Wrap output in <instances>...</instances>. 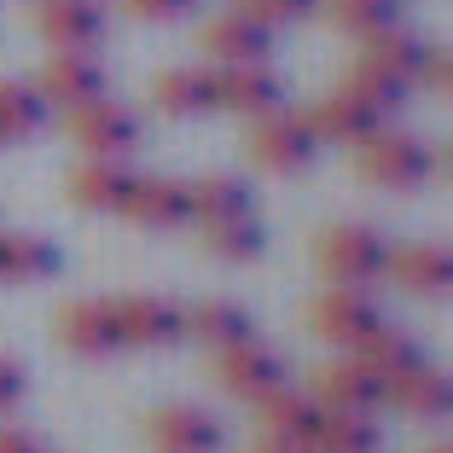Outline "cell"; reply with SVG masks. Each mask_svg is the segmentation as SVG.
Instances as JSON below:
<instances>
[{
  "label": "cell",
  "instance_id": "obj_28",
  "mask_svg": "<svg viewBox=\"0 0 453 453\" xmlns=\"http://www.w3.org/2000/svg\"><path fill=\"white\" fill-rule=\"evenodd\" d=\"M41 122H47V99L29 81H0V146L41 134Z\"/></svg>",
  "mask_w": 453,
  "mask_h": 453
},
{
  "label": "cell",
  "instance_id": "obj_20",
  "mask_svg": "<svg viewBox=\"0 0 453 453\" xmlns=\"http://www.w3.org/2000/svg\"><path fill=\"white\" fill-rule=\"evenodd\" d=\"M256 413H262V430L273 441H296V448H308V441H314V425H320L314 395H303V389H291V384H280L273 395H262Z\"/></svg>",
  "mask_w": 453,
  "mask_h": 453
},
{
  "label": "cell",
  "instance_id": "obj_29",
  "mask_svg": "<svg viewBox=\"0 0 453 453\" xmlns=\"http://www.w3.org/2000/svg\"><path fill=\"white\" fill-rule=\"evenodd\" d=\"M326 6V18H332L343 35H355V41H366V35H378V29H389L395 24V0H320Z\"/></svg>",
  "mask_w": 453,
  "mask_h": 453
},
{
  "label": "cell",
  "instance_id": "obj_16",
  "mask_svg": "<svg viewBox=\"0 0 453 453\" xmlns=\"http://www.w3.org/2000/svg\"><path fill=\"white\" fill-rule=\"evenodd\" d=\"M122 215L134 226H187L192 221V198H187V180H163V174H134L128 198H122Z\"/></svg>",
  "mask_w": 453,
  "mask_h": 453
},
{
  "label": "cell",
  "instance_id": "obj_36",
  "mask_svg": "<svg viewBox=\"0 0 453 453\" xmlns=\"http://www.w3.org/2000/svg\"><path fill=\"white\" fill-rule=\"evenodd\" d=\"M250 453H308V448H296V441H273V436H262Z\"/></svg>",
  "mask_w": 453,
  "mask_h": 453
},
{
  "label": "cell",
  "instance_id": "obj_32",
  "mask_svg": "<svg viewBox=\"0 0 453 453\" xmlns=\"http://www.w3.org/2000/svg\"><path fill=\"white\" fill-rule=\"evenodd\" d=\"M198 0H122V12L140 18V24H174V18H187Z\"/></svg>",
  "mask_w": 453,
  "mask_h": 453
},
{
  "label": "cell",
  "instance_id": "obj_12",
  "mask_svg": "<svg viewBox=\"0 0 453 453\" xmlns=\"http://www.w3.org/2000/svg\"><path fill=\"white\" fill-rule=\"evenodd\" d=\"M308 128H314V140H326V146H360L366 134L384 128V111L366 105L355 88H332L320 105L308 111Z\"/></svg>",
  "mask_w": 453,
  "mask_h": 453
},
{
  "label": "cell",
  "instance_id": "obj_2",
  "mask_svg": "<svg viewBox=\"0 0 453 453\" xmlns=\"http://www.w3.org/2000/svg\"><path fill=\"white\" fill-rule=\"evenodd\" d=\"M430 146L413 140V134H395V128H378L355 146V169L366 187H384V192H413L430 180Z\"/></svg>",
  "mask_w": 453,
  "mask_h": 453
},
{
  "label": "cell",
  "instance_id": "obj_26",
  "mask_svg": "<svg viewBox=\"0 0 453 453\" xmlns=\"http://www.w3.org/2000/svg\"><path fill=\"white\" fill-rule=\"evenodd\" d=\"M308 453H378L372 413H320Z\"/></svg>",
  "mask_w": 453,
  "mask_h": 453
},
{
  "label": "cell",
  "instance_id": "obj_15",
  "mask_svg": "<svg viewBox=\"0 0 453 453\" xmlns=\"http://www.w3.org/2000/svg\"><path fill=\"white\" fill-rule=\"evenodd\" d=\"M355 65L372 70V76H384V81H395L401 94H413V88H418V70H425V41L407 35L401 24H389V29H378V35L360 41V58H355Z\"/></svg>",
  "mask_w": 453,
  "mask_h": 453
},
{
  "label": "cell",
  "instance_id": "obj_31",
  "mask_svg": "<svg viewBox=\"0 0 453 453\" xmlns=\"http://www.w3.org/2000/svg\"><path fill=\"white\" fill-rule=\"evenodd\" d=\"M239 12H250L267 29H280V24H303L308 12H320V0H239Z\"/></svg>",
  "mask_w": 453,
  "mask_h": 453
},
{
  "label": "cell",
  "instance_id": "obj_7",
  "mask_svg": "<svg viewBox=\"0 0 453 453\" xmlns=\"http://www.w3.org/2000/svg\"><path fill=\"white\" fill-rule=\"evenodd\" d=\"M308 326H314L326 343L355 349V343H366V337L384 326V314H378L372 291H349V285H332V291L314 296V308H308Z\"/></svg>",
  "mask_w": 453,
  "mask_h": 453
},
{
  "label": "cell",
  "instance_id": "obj_8",
  "mask_svg": "<svg viewBox=\"0 0 453 453\" xmlns=\"http://www.w3.org/2000/svg\"><path fill=\"white\" fill-rule=\"evenodd\" d=\"M308 395H314L320 413H378V407H384V384H378L355 355L326 360L320 372H314V384H308Z\"/></svg>",
  "mask_w": 453,
  "mask_h": 453
},
{
  "label": "cell",
  "instance_id": "obj_19",
  "mask_svg": "<svg viewBox=\"0 0 453 453\" xmlns=\"http://www.w3.org/2000/svg\"><path fill=\"white\" fill-rule=\"evenodd\" d=\"M134 187V169L128 163H111V157H88L76 174H70V203L94 215H122V198Z\"/></svg>",
  "mask_w": 453,
  "mask_h": 453
},
{
  "label": "cell",
  "instance_id": "obj_35",
  "mask_svg": "<svg viewBox=\"0 0 453 453\" xmlns=\"http://www.w3.org/2000/svg\"><path fill=\"white\" fill-rule=\"evenodd\" d=\"M0 453H41V441L24 430H0Z\"/></svg>",
  "mask_w": 453,
  "mask_h": 453
},
{
  "label": "cell",
  "instance_id": "obj_25",
  "mask_svg": "<svg viewBox=\"0 0 453 453\" xmlns=\"http://www.w3.org/2000/svg\"><path fill=\"white\" fill-rule=\"evenodd\" d=\"M192 198V221L198 226H215V221H244L250 215V187L233 180V174H203L187 187Z\"/></svg>",
  "mask_w": 453,
  "mask_h": 453
},
{
  "label": "cell",
  "instance_id": "obj_37",
  "mask_svg": "<svg viewBox=\"0 0 453 453\" xmlns=\"http://www.w3.org/2000/svg\"><path fill=\"white\" fill-rule=\"evenodd\" d=\"M0 285H6V233H0Z\"/></svg>",
  "mask_w": 453,
  "mask_h": 453
},
{
  "label": "cell",
  "instance_id": "obj_22",
  "mask_svg": "<svg viewBox=\"0 0 453 453\" xmlns=\"http://www.w3.org/2000/svg\"><path fill=\"white\" fill-rule=\"evenodd\" d=\"M349 355L366 366V372L378 378V384H395L401 372H413V366H425V349H418L413 332H395V326H378L366 343H355Z\"/></svg>",
  "mask_w": 453,
  "mask_h": 453
},
{
  "label": "cell",
  "instance_id": "obj_33",
  "mask_svg": "<svg viewBox=\"0 0 453 453\" xmlns=\"http://www.w3.org/2000/svg\"><path fill=\"white\" fill-rule=\"evenodd\" d=\"M24 384H29L24 366H18L12 355H0V413H12L18 401H24Z\"/></svg>",
  "mask_w": 453,
  "mask_h": 453
},
{
  "label": "cell",
  "instance_id": "obj_4",
  "mask_svg": "<svg viewBox=\"0 0 453 453\" xmlns=\"http://www.w3.org/2000/svg\"><path fill=\"white\" fill-rule=\"evenodd\" d=\"M70 140H76L88 157H111V163H128L140 151V117L117 99H94V105L70 111Z\"/></svg>",
  "mask_w": 453,
  "mask_h": 453
},
{
  "label": "cell",
  "instance_id": "obj_13",
  "mask_svg": "<svg viewBox=\"0 0 453 453\" xmlns=\"http://www.w3.org/2000/svg\"><path fill=\"white\" fill-rule=\"evenodd\" d=\"M146 441H151V453H215L221 448V425L203 407L174 401V407L146 413Z\"/></svg>",
  "mask_w": 453,
  "mask_h": 453
},
{
  "label": "cell",
  "instance_id": "obj_21",
  "mask_svg": "<svg viewBox=\"0 0 453 453\" xmlns=\"http://www.w3.org/2000/svg\"><path fill=\"white\" fill-rule=\"evenodd\" d=\"M151 99H157L163 117H203L215 105V70L203 65H174L151 81Z\"/></svg>",
  "mask_w": 453,
  "mask_h": 453
},
{
  "label": "cell",
  "instance_id": "obj_6",
  "mask_svg": "<svg viewBox=\"0 0 453 453\" xmlns=\"http://www.w3.org/2000/svg\"><path fill=\"white\" fill-rule=\"evenodd\" d=\"M215 378L239 401H262L285 384V355L273 343H262V337H244L233 349H215Z\"/></svg>",
  "mask_w": 453,
  "mask_h": 453
},
{
  "label": "cell",
  "instance_id": "obj_38",
  "mask_svg": "<svg viewBox=\"0 0 453 453\" xmlns=\"http://www.w3.org/2000/svg\"><path fill=\"white\" fill-rule=\"evenodd\" d=\"M425 453H453V448H448V441H436V448H425Z\"/></svg>",
  "mask_w": 453,
  "mask_h": 453
},
{
  "label": "cell",
  "instance_id": "obj_3",
  "mask_svg": "<svg viewBox=\"0 0 453 453\" xmlns=\"http://www.w3.org/2000/svg\"><path fill=\"white\" fill-rule=\"evenodd\" d=\"M250 157H256V169H267V174H296V169H308L314 163V151H320V140H314V128H308V117L303 111H267V117H256L250 122Z\"/></svg>",
  "mask_w": 453,
  "mask_h": 453
},
{
  "label": "cell",
  "instance_id": "obj_27",
  "mask_svg": "<svg viewBox=\"0 0 453 453\" xmlns=\"http://www.w3.org/2000/svg\"><path fill=\"white\" fill-rule=\"evenodd\" d=\"M58 273V250L41 233H6V285H35Z\"/></svg>",
  "mask_w": 453,
  "mask_h": 453
},
{
  "label": "cell",
  "instance_id": "obj_17",
  "mask_svg": "<svg viewBox=\"0 0 453 453\" xmlns=\"http://www.w3.org/2000/svg\"><path fill=\"white\" fill-rule=\"evenodd\" d=\"M203 53L215 65H262L273 53V29L256 24L250 12H226V18H210L203 29Z\"/></svg>",
  "mask_w": 453,
  "mask_h": 453
},
{
  "label": "cell",
  "instance_id": "obj_11",
  "mask_svg": "<svg viewBox=\"0 0 453 453\" xmlns=\"http://www.w3.org/2000/svg\"><path fill=\"white\" fill-rule=\"evenodd\" d=\"M58 343L81 360H105L122 349L117 337V314H111L105 296H81V303H65L58 308Z\"/></svg>",
  "mask_w": 453,
  "mask_h": 453
},
{
  "label": "cell",
  "instance_id": "obj_30",
  "mask_svg": "<svg viewBox=\"0 0 453 453\" xmlns=\"http://www.w3.org/2000/svg\"><path fill=\"white\" fill-rule=\"evenodd\" d=\"M203 250L221 256V262H250V256H262V226H256V215L215 221V226H203Z\"/></svg>",
  "mask_w": 453,
  "mask_h": 453
},
{
  "label": "cell",
  "instance_id": "obj_9",
  "mask_svg": "<svg viewBox=\"0 0 453 453\" xmlns=\"http://www.w3.org/2000/svg\"><path fill=\"white\" fill-rule=\"evenodd\" d=\"M35 94L47 99V111H81L94 105V99H105V70H99V58L88 53H53L47 65H41V81Z\"/></svg>",
  "mask_w": 453,
  "mask_h": 453
},
{
  "label": "cell",
  "instance_id": "obj_1",
  "mask_svg": "<svg viewBox=\"0 0 453 453\" xmlns=\"http://www.w3.org/2000/svg\"><path fill=\"white\" fill-rule=\"evenodd\" d=\"M314 262H320V273L332 285L366 291V285L384 280L389 244H384V233H378V226H366V221H337V226H326V233H320Z\"/></svg>",
  "mask_w": 453,
  "mask_h": 453
},
{
  "label": "cell",
  "instance_id": "obj_23",
  "mask_svg": "<svg viewBox=\"0 0 453 453\" xmlns=\"http://www.w3.org/2000/svg\"><path fill=\"white\" fill-rule=\"evenodd\" d=\"M384 401H395L401 413H413V418H441L453 407V384L448 372H436V366H413V372H401L395 384H384Z\"/></svg>",
  "mask_w": 453,
  "mask_h": 453
},
{
  "label": "cell",
  "instance_id": "obj_14",
  "mask_svg": "<svg viewBox=\"0 0 453 453\" xmlns=\"http://www.w3.org/2000/svg\"><path fill=\"white\" fill-rule=\"evenodd\" d=\"M41 35L53 53H99L105 41V6L99 0H47L41 6Z\"/></svg>",
  "mask_w": 453,
  "mask_h": 453
},
{
  "label": "cell",
  "instance_id": "obj_18",
  "mask_svg": "<svg viewBox=\"0 0 453 453\" xmlns=\"http://www.w3.org/2000/svg\"><path fill=\"white\" fill-rule=\"evenodd\" d=\"M384 273L413 296H441L453 285V256L441 244H401V250H389Z\"/></svg>",
  "mask_w": 453,
  "mask_h": 453
},
{
  "label": "cell",
  "instance_id": "obj_24",
  "mask_svg": "<svg viewBox=\"0 0 453 453\" xmlns=\"http://www.w3.org/2000/svg\"><path fill=\"white\" fill-rule=\"evenodd\" d=\"M187 337H198L203 349H233L244 343L250 332V314H244V303H233V296H210V303L187 308Z\"/></svg>",
  "mask_w": 453,
  "mask_h": 453
},
{
  "label": "cell",
  "instance_id": "obj_5",
  "mask_svg": "<svg viewBox=\"0 0 453 453\" xmlns=\"http://www.w3.org/2000/svg\"><path fill=\"white\" fill-rule=\"evenodd\" d=\"M111 314H117L122 349H174L187 337V308L169 296H117Z\"/></svg>",
  "mask_w": 453,
  "mask_h": 453
},
{
  "label": "cell",
  "instance_id": "obj_34",
  "mask_svg": "<svg viewBox=\"0 0 453 453\" xmlns=\"http://www.w3.org/2000/svg\"><path fill=\"white\" fill-rule=\"evenodd\" d=\"M418 81H425V88H436V94H448L453 88V58H448V47H425V70H418Z\"/></svg>",
  "mask_w": 453,
  "mask_h": 453
},
{
  "label": "cell",
  "instance_id": "obj_10",
  "mask_svg": "<svg viewBox=\"0 0 453 453\" xmlns=\"http://www.w3.org/2000/svg\"><path fill=\"white\" fill-rule=\"evenodd\" d=\"M215 105L256 122L285 105V81H280V70H267V58L262 65H221L215 70Z\"/></svg>",
  "mask_w": 453,
  "mask_h": 453
}]
</instances>
